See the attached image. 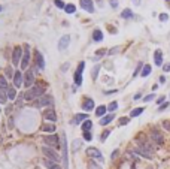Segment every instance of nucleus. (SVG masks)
I'll use <instances>...</instances> for the list:
<instances>
[{"mask_svg": "<svg viewBox=\"0 0 170 169\" xmlns=\"http://www.w3.org/2000/svg\"><path fill=\"white\" fill-rule=\"evenodd\" d=\"M154 61H155L157 66H161V65H163V52H161V49H157V51H155Z\"/></svg>", "mask_w": 170, "mask_h": 169, "instance_id": "nucleus-20", "label": "nucleus"}, {"mask_svg": "<svg viewBox=\"0 0 170 169\" xmlns=\"http://www.w3.org/2000/svg\"><path fill=\"white\" fill-rule=\"evenodd\" d=\"M0 11H2V6H0Z\"/></svg>", "mask_w": 170, "mask_h": 169, "instance_id": "nucleus-56", "label": "nucleus"}, {"mask_svg": "<svg viewBox=\"0 0 170 169\" xmlns=\"http://www.w3.org/2000/svg\"><path fill=\"white\" fill-rule=\"evenodd\" d=\"M160 82H166V78L164 76H160Z\"/></svg>", "mask_w": 170, "mask_h": 169, "instance_id": "nucleus-54", "label": "nucleus"}, {"mask_svg": "<svg viewBox=\"0 0 170 169\" xmlns=\"http://www.w3.org/2000/svg\"><path fill=\"white\" fill-rule=\"evenodd\" d=\"M43 165H45V168H48V169H61V166L57 162H52V160H48V159L43 160Z\"/></svg>", "mask_w": 170, "mask_h": 169, "instance_id": "nucleus-18", "label": "nucleus"}, {"mask_svg": "<svg viewBox=\"0 0 170 169\" xmlns=\"http://www.w3.org/2000/svg\"><path fill=\"white\" fill-rule=\"evenodd\" d=\"M140 96H142V94H140V93H137L136 96H134V100H137V99H140Z\"/></svg>", "mask_w": 170, "mask_h": 169, "instance_id": "nucleus-53", "label": "nucleus"}, {"mask_svg": "<svg viewBox=\"0 0 170 169\" xmlns=\"http://www.w3.org/2000/svg\"><path fill=\"white\" fill-rule=\"evenodd\" d=\"M164 100H166V97H164V96H161L160 99L157 100V103H158V105H163V102H164Z\"/></svg>", "mask_w": 170, "mask_h": 169, "instance_id": "nucleus-49", "label": "nucleus"}, {"mask_svg": "<svg viewBox=\"0 0 170 169\" xmlns=\"http://www.w3.org/2000/svg\"><path fill=\"white\" fill-rule=\"evenodd\" d=\"M45 93V87L43 85H33L31 88H29V91L24 94L25 100H33L36 97H42Z\"/></svg>", "mask_w": 170, "mask_h": 169, "instance_id": "nucleus-1", "label": "nucleus"}, {"mask_svg": "<svg viewBox=\"0 0 170 169\" xmlns=\"http://www.w3.org/2000/svg\"><path fill=\"white\" fill-rule=\"evenodd\" d=\"M163 70H164V72H170V63L164 65V66H163Z\"/></svg>", "mask_w": 170, "mask_h": 169, "instance_id": "nucleus-48", "label": "nucleus"}, {"mask_svg": "<svg viewBox=\"0 0 170 169\" xmlns=\"http://www.w3.org/2000/svg\"><path fill=\"white\" fill-rule=\"evenodd\" d=\"M160 20H161V21H167V20H169V15H167V14H161V15H160Z\"/></svg>", "mask_w": 170, "mask_h": 169, "instance_id": "nucleus-44", "label": "nucleus"}, {"mask_svg": "<svg viewBox=\"0 0 170 169\" xmlns=\"http://www.w3.org/2000/svg\"><path fill=\"white\" fill-rule=\"evenodd\" d=\"M111 6L116 8V6H118V0H111Z\"/></svg>", "mask_w": 170, "mask_h": 169, "instance_id": "nucleus-50", "label": "nucleus"}, {"mask_svg": "<svg viewBox=\"0 0 170 169\" xmlns=\"http://www.w3.org/2000/svg\"><path fill=\"white\" fill-rule=\"evenodd\" d=\"M64 11H66L67 14H75V12H76V6H75V5H72V3H69V5H66Z\"/></svg>", "mask_w": 170, "mask_h": 169, "instance_id": "nucleus-30", "label": "nucleus"}, {"mask_svg": "<svg viewBox=\"0 0 170 169\" xmlns=\"http://www.w3.org/2000/svg\"><path fill=\"white\" fill-rule=\"evenodd\" d=\"M85 120H88V115L87 114H76L72 123H73V124H79V123H84Z\"/></svg>", "mask_w": 170, "mask_h": 169, "instance_id": "nucleus-21", "label": "nucleus"}, {"mask_svg": "<svg viewBox=\"0 0 170 169\" xmlns=\"http://www.w3.org/2000/svg\"><path fill=\"white\" fill-rule=\"evenodd\" d=\"M21 54H24V49H21V47H15V48H14V52H12V65H14V66H18V65H20Z\"/></svg>", "mask_w": 170, "mask_h": 169, "instance_id": "nucleus-7", "label": "nucleus"}, {"mask_svg": "<svg viewBox=\"0 0 170 169\" xmlns=\"http://www.w3.org/2000/svg\"><path fill=\"white\" fill-rule=\"evenodd\" d=\"M30 65V48L29 45H24V54H23V58H21V69H27Z\"/></svg>", "mask_w": 170, "mask_h": 169, "instance_id": "nucleus-5", "label": "nucleus"}, {"mask_svg": "<svg viewBox=\"0 0 170 169\" xmlns=\"http://www.w3.org/2000/svg\"><path fill=\"white\" fill-rule=\"evenodd\" d=\"M128 121H130L128 117H121V118H119V126H125V124H127Z\"/></svg>", "mask_w": 170, "mask_h": 169, "instance_id": "nucleus-39", "label": "nucleus"}, {"mask_svg": "<svg viewBox=\"0 0 170 169\" xmlns=\"http://www.w3.org/2000/svg\"><path fill=\"white\" fill-rule=\"evenodd\" d=\"M87 156H89V157H93V159H96V160H103V156H102V153L98 151L97 148H94V147H88L87 148Z\"/></svg>", "mask_w": 170, "mask_h": 169, "instance_id": "nucleus-10", "label": "nucleus"}, {"mask_svg": "<svg viewBox=\"0 0 170 169\" xmlns=\"http://www.w3.org/2000/svg\"><path fill=\"white\" fill-rule=\"evenodd\" d=\"M54 3H55V6L58 8V9H64V8H66V5H64V2H63V0H55Z\"/></svg>", "mask_w": 170, "mask_h": 169, "instance_id": "nucleus-36", "label": "nucleus"}, {"mask_svg": "<svg viewBox=\"0 0 170 169\" xmlns=\"http://www.w3.org/2000/svg\"><path fill=\"white\" fill-rule=\"evenodd\" d=\"M6 94H8V97H9V100H14L15 97H16V90H15L14 87H9V90H8Z\"/></svg>", "mask_w": 170, "mask_h": 169, "instance_id": "nucleus-28", "label": "nucleus"}, {"mask_svg": "<svg viewBox=\"0 0 170 169\" xmlns=\"http://www.w3.org/2000/svg\"><path fill=\"white\" fill-rule=\"evenodd\" d=\"M134 3H136V5H140V0H134Z\"/></svg>", "mask_w": 170, "mask_h": 169, "instance_id": "nucleus-55", "label": "nucleus"}, {"mask_svg": "<svg viewBox=\"0 0 170 169\" xmlns=\"http://www.w3.org/2000/svg\"><path fill=\"white\" fill-rule=\"evenodd\" d=\"M142 69H143V63H139V65H137V67H136V70H134V76H137V74L140 72Z\"/></svg>", "mask_w": 170, "mask_h": 169, "instance_id": "nucleus-41", "label": "nucleus"}, {"mask_svg": "<svg viewBox=\"0 0 170 169\" xmlns=\"http://www.w3.org/2000/svg\"><path fill=\"white\" fill-rule=\"evenodd\" d=\"M61 148H63V162H64V169H69V159H67V142H66V136H61Z\"/></svg>", "mask_w": 170, "mask_h": 169, "instance_id": "nucleus-8", "label": "nucleus"}, {"mask_svg": "<svg viewBox=\"0 0 170 169\" xmlns=\"http://www.w3.org/2000/svg\"><path fill=\"white\" fill-rule=\"evenodd\" d=\"M93 41H94V42H102V41H103V33H102V30L96 29V30L93 32Z\"/></svg>", "mask_w": 170, "mask_h": 169, "instance_id": "nucleus-22", "label": "nucleus"}, {"mask_svg": "<svg viewBox=\"0 0 170 169\" xmlns=\"http://www.w3.org/2000/svg\"><path fill=\"white\" fill-rule=\"evenodd\" d=\"M143 112V108H136V109H133L130 112V117H137V115H140Z\"/></svg>", "mask_w": 170, "mask_h": 169, "instance_id": "nucleus-35", "label": "nucleus"}, {"mask_svg": "<svg viewBox=\"0 0 170 169\" xmlns=\"http://www.w3.org/2000/svg\"><path fill=\"white\" fill-rule=\"evenodd\" d=\"M115 109H118V102H111L109 105H107V111L113 112Z\"/></svg>", "mask_w": 170, "mask_h": 169, "instance_id": "nucleus-34", "label": "nucleus"}, {"mask_svg": "<svg viewBox=\"0 0 170 169\" xmlns=\"http://www.w3.org/2000/svg\"><path fill=\"white\" fill-rule=\"evenodd\" d=\"M134 153L142 156V157H146V159H152V153H149V151H146L145 148H142V147H137V148H134Z\"/></svg>", "mask_w": 170, "mask_h": 169, "instance_id": "nucleus-17", "label": "nucleus"}, {"mask_svg": "<svg viewBox=\"0 0 170 169\" xmlns=\"http://www.w3.org/2000/svg\"><path fill=\"white\" fill-rule=\"evenodd\" d=\"M154 99H155V94L151 93V94H148V96L143 97V102H151V100H154Z\"/></svg>", "mask_w": 170, "mask_h": 169, "instance_id": "nucleus-38", "label": "nucleus"}, {"mask_svg": "<svg viewBox=\"0 0 170 169\" xmlns=\"http://www.w3.org/2000/svg\"><path fill=\"white\" fill-rule=\"evenodd\" d=\"M84 69H85V63L81 61L78 69H76V72H75V84L76 85H82V72H84Z\"/></svg>", "mask_w": 170, "mask_h": 169, "instance_id": "nucleus-6", "label": "nucleus"}, {"mask_svg": "<svg viewBox=\"0 0 170 169\" xmlns=\"http://www.w3.org/2000/svg\"><path fill=\"white\" fill-rule=\"evenodd\" d=\"M42 153H43V156L46 157L48 160H52V162H60V156H58V153L54 148H51V147H43L42 148Z\"/></svg>", "mask_w": 170, "mask_h": 169, "instance_id": "nucleus-2", "label": "nucleus"}, {"mask_svg": "<svg viewBox=\"0 0 170 169\" xmlns=\"http://www.w3.org/2000/svg\"><path fill=\"white\" fill-rule=\"evenodd\" d=\"M98 70H100V65H96V66H94V69H93V72H91V78H93V79H97Z\"/></svg>", "mask_w": 170, "mask_h": 169, "instance_id": "nucleus-33", "label": "nucleus"}, {"mask_svg": "<svg viewBox=\"0 0 170 169\" xmlns=\"http://www.w3.org/2000/svg\"><path fill=\"white\" fill-rule=\"evenodd\" d=\"M52 103H54V99L51 96H42V97H39L38 100L34 102V106H38V108H42V106H52Z\"/></svg>", "mask_w": 170, "mask_h": 169, "instance_id": "nucleus-4", "label": "nucleus"}, {"mask_svg": "<svg viewBox=\"0 0 170 169\" xmlns=\"http://www.w3.org/2000/svg\"><path fill=\"white\" fill-rule=\"evenodd\" d=\"M104 52H106V49H98V51H97V56H103Z\"/></svg>", "mask_w": 170, "mask_h": 169, "instance_id": "nucleus-52", "label": "nucleus"}, {"mask_svg": "<svg viewBox=\"0 0 170 169\" xmlns=\"http://www.w3.org/2000/svg\"><path fill=\"white\" fill-rule=\"evenodd\" d=\"M149 74H151V66H149V65H145V66H143V69H142V74H140V75H142L143 78H146Z\"/></svg>", "mask_w": 170, "mask_h": 169, "instance_id": "nucleus-31", "label": "nucleus"}, {"mask_svg": "<svg viewBox=\"0 0 170 169\" xmlns=\"http://www.w3.org/2000/svg\"><path fill=\"white\" fill-rule=\"evenodd\" d=\"M34 63L38 65V69H40V70L45 69V60L39 51H34Z\"/></svg>", "mask_w": 170, "mask_h": 169, "instance_id": "nucleus-15", "label": "nucleus"}, {"mask_svg": "<svg viewBox=\"0 0 170 169\" xmlns=\"http://www.w3.org/2000/svg\"><path fill=\"white\" fill-rule=\"evenodd\" d=\"M163 126H164V129H166V130H169V132H170V121H163Z\"/></svg>", "mask_w": 170, "mask_h": 169, "instance_id": "nucleus-45", "label": "nucleus"}, {"mask_svg": "<svg viewBox=\"0 0 170 169\" xmlns=\"http://www.w3.org/2000/svg\"><path fill=\"white\" fill-rule=\"evenodd\" d=\"M167 106H169V103H167V102H164L163 105H160V108H158V111H164V109L167 108Z\"/></svg>", "mask_w": 170, "mask_h": 169, "instance_id": "nucleus-46", "label": "nucleus"}, {"mask_svg": "<svg viewBox=\"0 0 170 169\" xmlns=\"http://www.w3.org/2000/svg\"><path fill=\"white\" fill-rule=\"evenodd\" d=\"M118 153H119L118 150H115V151H113V153H112V156H111V157H112V160H113V159H115L116 156H118Z\"/></svg>", "mask_w": 170, "mask_h": 169, "instance_id": "nucleus-51", "label": "nucleus"}, {"mask_svg": "<svg viewBox=\"0 0 170 169\" xmlns=\"http://www.w3.org/2000/svg\"><path fill=\"white\" fill-rule=\"evenodd\" d=\"M79 144H81V145H82V141H79V139H76V141L73 142V151H76V150H78Z\"/></svg>", "mask_w": 170, "mask_h": 169, "instance_id": "nucleus-43", "label": "nucleus"}, {"mask_svg": "<svg viewBox=\"0 0 170 169\" xmlns=\"http://www.w3.org/2000/svg\"><path fill=\"white\" fill-rule=\"evenodd\" d=\"M43 118L49 120L51 123H55L57 121V112L54 111V108H48V109H45V112H43Z\"/></svg>", "mask_w": 170, "mask_h": 169, "instance_id": "nucleus-11", "label": "nucleus"}, {"mask_svg": "<svg viewBox=\"0 0 170 169\" xmlns=\"http://www.w3.org/2000/svg\"><path fill=\"white\" fill-rule=\"evenodd\" d=\"M106 111H107V106L100 105V106H97V108H96V115H97V117H104Z\"/></svg>", "mask_w": 170, "mask_h": 169, "instance_id": "nucleus-24", "label": "nucleus"}, {"mask_svg": "<svg viewBox=\"0 0 170 169\" xmlns=\"http://www.w3.org/2000/svg\"><path fill=\"white\" fill-rule=\"evenodd\" d=\"M14 75H15V72H14V69L8 66V67L5 69V76H6V78H14Z\"/></svg>", "mask_w": 170, "mask_h": 169, "instance_id": "nucleus-32", "label": "nucleus"}, {"mask_svg": "<svg viewBox=\"0 0 170 169\" xmlns=\"http://www.w3.org/2000/svg\"><path fill=\"white\" fill-rule=\"evenodd\" d=\"M151 138H152V141L155 142V144H158V145H161L164 142V136L161 135V132H158L157 129H154L151 132Z\"/></svg>", "mask_w": 170, "mask_h": 169, "instance_id": "nucleus-13", "label": "nucleus"}, {"mask_svg": "<svg viewBox=\"0 0 170 169\" xmlns=\"http://www.w3.org/2000/svg\"><path fill=\"white\" fill-rule=\"evenodd\" d=\"M119 49H121L119 47H116V48H112V49H111V52H109V54H116V52H118Z\"/></svg>", "mask_w": 170, "mask_h": 169, "instance_id": "nucleus-47", "label": "nucleus"}, {"mask_svg": "<svg viewBox=\"0 0 170 169\" xmlns=\"http://www.w3.org/2000/svg\"><path fill=\"white\" fill-rule=\"evenodd\" d=\"M9 87H11V85L8 84V81H6V76H0V88H2V90H3L5 93H8Z\"/></svg>", "mask_w": 170, "mask_h": 169, "instance_id": "nucleus-25", "label": "nucleus"}, {"mask_svg": "<svg viewBox=\"0 0 170 169\" xmlns=\"http://www.w3.org/2000/svg\"><path fill=\"white\" fill-rule=\"evenodd\" d=\"M21 84H24V75L21 74V70H15V75H14V85L16 88H20Z\"/></svg>", "mask_w": 170, "mask_h": 169, "instance_id": "nucleus-14", "label": "nucleus"}, {"mask_svg": "<svg viewBox=\"0 0 170 169\" xmlns=\"http://www.w3.org/2000/svg\"><path fill=\"white\" fill-rule=\"evenodd\" d=\"M33 82H34V74H33V69H29V70L25 72V75H24V85H25L27 88H31Z\"/></svg>", "mask_w": 170, "mask_h": 169, "instance_id": "nucleus-9", "label": "nucleus"}, {"mask_svg": "<svg viewBox=\"0 0 170 169\" xmlns=\"http://www.w3.org/2000/svg\"><path fill=\"white\" fill-rule=\"evenodd\" d=\"M82 108H84V111H93V108H94V100L93 99H87L84 100V103H82Z\"/></svg>", "mask_w": 170, "mask_h": 169, "instance_id": "nucleus-19", "label": "nucleus"}, {"mask_svg": "<svg viewBox=\"0 0 170 169\" xmlns=\"http://www.w3.org/2000/svg\"><path fill=\"white\" fill-rule=\"evenodd\" d=\"M69 43H70V36H69V34H64V36L60 39V42H58V49L64 51L69 47Z\"/></svg>", "mask_w": 170, "mask_h": 169, "instance_id": "nucleus-16", "label": "nucleus"}, {"mask_svg": "<svg viewBox=\"0 0 170 169\" xmlns=\"http://www.w3.org/2000/svg\"><path fill=\"white\" fill-rule=\"evenodd\" d=\"M79 5H81L82 9H85L89 14L94 12V3H93V0H79Z\"/></svg>", "mask_w": 170, "mask_h": 169, "instance_id": "nucleus-12", "label": "nucleus"}, {"mask_svg": "<svg viewBox=\"0 0 170 169\" xmlns=\"http://www.w3.org/2000/svg\"><path fill=\"white\" fill-rule=\"evenodd\" d=\"M113 118H115V115H113V114H107V115H104V117H102L100 124H102V126H106V124H109Z\"/></svg>", "mask_w": 170, "mask_h": 169, "instance_id": "nucleus-23", "label": "nucleus"}, {"mask_svg": "<svg viewBox=\"0 0 170 169\" xmlns=\"http://www.w3.org/2000/svg\"><path fill=\"white\" fill-rule=\"evenodd\" d=\"M81 127H82L84 132H89V130H91V127H93V121H91V120H85Z\"/></svg>", "mask_w": 170, "mask_h": 169, "instance_id": "nucleus-26", "label": "nucleus"}, {"mask_svg": "<svg viewBox=\"0 0 170 169\" xmlns=\"http://www.w3.org/2000/svg\"><path fill=\"white\" fill-rule=\"evenodd\" d=\"M0 102H2V103L6 102V94H5V91L2 90V88H0Z\"/></svg>", "mask_w": 170, "mask_h": 169, "instance_id": "nucleus-40", "label": "nucleus"}, {"mask_svg": "<svg viewBox=\"0 0 170 169\" xmlns=\"http://www.w3.org/2000/svg\"><path fill=\"white\" fill-rule=\"evenodd\" d=\"M121 16H122V18H125V20H127V18H131V16H133V11L127 8V9H124V11L121 12Z\"/></svg>", "mask_w": 170, "mask_h": 169, "instance_id": "nucleus-29", "label": "nucleus"}, {"mask_svg": "<svg viewBox=\"0 0 170 169\" xmlns=\"http://www.w3.org/2000/svg\"><path fill=\"white\" fill-rule=\"evenodd\" d=\"M84 139H85V141H91V139H93L91 133H89V132H84Z\"/></svg>", "mask_w": 170, "mask_h": 169, "instance_id": "nucleus-42", "label": "nucleus"}, {"mask_svg": "<svg viewBox=\"0 0 170 169\" xmlns=\"http://www.w3.org/2000/svg\"><path fill=\"white\" fill-rule=\"evenodd\" d=\"M43 142L46 144L48 147H51V148H54V150H58L60 147H61V144H60V138L57 136V135H49V136H43Z\"/></svg>", "mask_w": 170, "mask_h": 169, "instance_id": "nucleus-3", "label": "nucleus"}, {"mask_svg": "<svg viewBox=\"0 0 170 169\" xmlns=\"http://www.w3.org/2000/svg\"><path fill=\"white\" fill-rule=\"evenodd\" d=\"M109 133H111V130H107V129H106V130H104V132L102 133V136H100V141H102V142H104V141L107 139V136H109Z\"/></svg>", "mask_w": 170, "mask_h": 169, "instance_id": "nucleus-37", "label": "nucleus"}, {"mask_svg": "<svg viewBox=\"0 0 170 169\" xmlns=\"http://www.w3.org/2000/svg\"><path fill=\"white\" fill-rule=\"evenodd\" d=\"M167 2H169V0H167Z\"/></svg>", "mask_w": 170, "mask_h": 169, "instance_id": "nucleus-57", "label": "nucleus"}, {"mask_svg": "<svg viewBox=\"0 0 170 169\" xmlns=\"http://www.w3.org/2000/svg\"><path fill=\"white\" fill-rule=\"evenodd\" d=\"M42 130L43 132H48V133H54V132H55V126H54V124H43Z\"/></svg>", "mask_w": 170, "mask_h": 169, "instance_id": "nucleus-27", "label": "nucleus"}]
</instances>
